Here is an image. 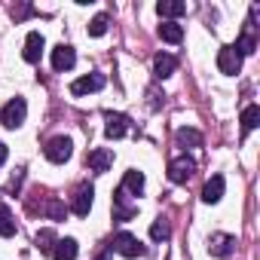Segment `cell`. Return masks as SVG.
I'll return each instance as SVG.
<instances>
[{
    "mask_svg": "<svg viewBox=\"0 0 260 260\" xmlns=\"http://www.w3.org/2000/svg\"><path fill=\"white\" fill-rule=\"evenodd\" d=\"M25 113H28V104H25V98H10L7 104H4V110H0V125H7V128H19L22 122H25Z\"/></svg>",
    "mask_w": 260,
    "mask_h": 260,
    "instance_id": "1",
    "label": "cell"
},
{
    "mask_svg": "<svg viewBox=\"0 0 260 260\" xmlns=\"http://www.w3.org/2000/svg\"><path fill=\"white\" fill-rule=\"evenodd\" d=\"M110 248H113L116 254H122V257H132V260L147 254V248H144L132 233H116V236H113V242H110Z\"/></svg>",
    "mask_w": 260,
    "mask_h": 260,
    "instance_id": "2",
    "label": "cell"
},
{
    "mask_svg": "<svg viewBox=\"0 0 260 260\" xmlns=\"http://www.w3.org/2000/svg\"><path fill=\"white\" fill-rule=\"evenodd\" d=\"M43 153H46V159H49V162H55V166H61V162H68V159H71V153H74V144H71V138H64V135H58V138H52V141H46V147H43Z\"/></svg>",
    "mask_w": 260,
    "mask_h": 260,
    "instance_id": "3",
    "label": "cell"
},
{
    "mask_svg": "<svg viewBox=\"0 0 260 260\" xmlns=\"http://www.w3.org/2000/svg\"><path fill=\"white\" fill-rule=\"evenodd\" d=\"M193 172H196V162L184 153V156H175L172 162H169V181L172 184H187L190 178H193Z\"/></svg>",
    "mask_w": 260,
    "mask_h": 260,
    "instance_id": "4",
    "label": "cell"
},
{
    "mask_svg": "<svg viewBox=\"0 0 260 260\" xmlns=\"http://www.w3.org/2000/svg\"><path fill=\"white\" fill-rule=\"evenodd\" d=\"M92 196H95L92 184H80V187H77L74 202H71V208H74L77 217H86V214H89V208H92Z\"/></svg>",
    "mask_w": 260,
    "mask_h": 260,
    "instance_id": "5",
    "label": "cell"
},
{
    "mask_svg": "<svg viewBox=\"0 0 260 260\" xmlns=\"http://www.w3.org/2000/svg\"><path fill=\"white\" fill-rule=\"evenodd\" d=\"M233 248H236V239H233L230 233H214V236L208 239V254H211V257H230Z\"/></svg>",
    "mask_w": 260,
    "mask_h": 260,
    "instance_id": "6",
    "label": "cell"
},
{
    "mask_svg": "<svg viewBox=\"0 0 260 260\" xmlns=\"http://www.w3.org/2000/svg\"><path fill=\"white\" fill-rule=\"evenodd\" d=\"M128 125H132V119H128L125 113H107V125H104V135H107L110 141H116V138H122V135L128 132Z\"/></svg>",
    "mask_w": 260,
    "mask_h": 260,
    "instance_id": "7",
    "label": "cell"
},
{
    "mask_svg": "<svg viewBox=\"0 0 260 260\" xmlns=\"http://www.w3.org/2000/svg\"><path fill=\"white\" fill-rule=\"evenodd\" d=\"M43 46H46V40H43V34L40 31H31L28 37H25V61L28 64H37L40 61V55H43Z\"/></svg>",
    "mask_w": 260,
    "mask_h": 260,
    "instance_id": "8",
    "label": "cell"
},
{
    "mask_svg": "<svg viewBox=\"0 0 260 260\" xmlns=\"http://www.w3.org/2000/svg\"><path fill=\"white\" fill-rule=\"evenodd\" d=\"M77 64V52H74V46H68V43H61V46H55L52 49V68L61 74V71H71Z\"/></svg>",
    "mask_w": 260,
    "mask_h": 260,
    "instance_id": "9",
    "label": "cell"
},
{
    "mask_svg": "<svg viewBox=\"0 0 260 260\" xmlns=\"http://www.w3.org/2000/svg\"><path fill=\"white\" fill-rule=\"evenodd\" d=\"M217 68H220V74H239V68H242V55L233 49V46H223L220 52H217Z\"/></svg>",
    "mask_w": 260,
    "mask_h": 260,
    "instance_id": "10",
    "label": "cell"
},
{
    "mask_svg": "<svg viewBox=\"0 0 260 260\" xmlns=\"http://www.w3.org/2000/svg\"><path fill=\"white\" fill-rule=\"evenodd\" d=\"M98 89H104V74H89V77H80L71 83V95H89Z\"/></svg>",
    "mask_w": 260,
    "mask_h": 260,
    "instance_id": "11",
    "label": "cell"
},
{
    "mask_svg": "<svg viewBox=\"0 0 260 260\" xmlns=\"http://www.w3.org/2000/svg\"><path fill=\"white\" fill-rule=\"evenodd\" d=\"M135 211H138V205H128V202H125V190L119 187V190L113 193V220H132Z\"/></svg>",
    "mask_w": 260,
    "mask_h": 260,
    "instance_id": "12",
    "label": "cell"
},
{
    "mask_svg": "<svg viewBox=\"0 0 260 260\" xmlns=\"http://www.w3.org/2000/svg\"><path fill=\"white\" fill-rule=\"evenodd\" d=\"M223 187H226L223 175H214V178H208V181H205V187H202V202H208V205L220 202V196H223Z\"/></svg>",
    "mask_w": 260,
    "mask_h": 260,
    "instance_id": "13",
    "label": "cell"
},
{
    "mask_svg": "<svg viewBox=\"0 0 260 260\" xmlns=\"http://www.w3.org/2000/svg\"><path fill=\"white\" fill-rule=\"evenodd\" d=\"M175 71H178V58H175V55L159 52V55L153 58V74H156V80H166V77H172Z\"/></svg>",
    "mask_w": 260,
    "mask_h": 260,
    "instance_id": "14",
    "label": "cell"
},
{
    "mask_svg": "<svg viewBox=\"0 0 260 260\" xmlns=\"http://www.w3.org/2000/svg\"><path fill=\"white\" fill-rule=\"evenodd\" d=\"M86 162H89V169H92V172H107V169L113 166V153H110V150H104V147H98V150H92V153H89V159H86Z\"/></svg>",
    "mask_w": 260,
    "mask_h": 260,
    "instance_id": "15",
    "label": "cell"
},
{
    "mask_svg": "<svg viewBox=\"0 0 260 260\" xmlns=\"http://www.w3.org/2000/svg\"><path fill=\"white\" fill-rule=\"evenodd\" d=\"M77 251H80L77 239H58L52 248V257L55 260H77Z\"/></svg>",
    "mask_w": 260,
    "mask_h": 260,
    "instance_id": "16",
    "label": "cell"
},
{
    "mask_svg": "<svg viewBox=\"0 0 260 260\" xmlns=\"http://www.w3.org/2000/svg\"><path fill=\"white\" fill-rule=\"evenodd\" d=\"M122 190H125V193L141 196V190H144V172H138V169L125 172V178H122Z\"/></svg>",
    "mask_w": 260,
    "mask_h": 260,
    "instance_id": "17",
    "label": "cell"
},
{
    "mask_svg": "<svg viewBox=\"0 0 260 260\" xmlns=\"http://www.w3.org/2000/svg\"><path fill=\"white\" fill-rule=\"evenodd\" d=\"M257 125H260V107L257 104H248L242 110V135H248L251 128H257Z\"/></svg>",
    "mask_w": 260,
    "mask_h": 260,
    "instance_id": "18",
    "label": "cell"
},
{
    "mask_svg": "<svg viewBox=\"0 0 260 260\" xmlns=\"http://www.w3.org/2000/svg\"><path fill=\"white\" fill-rule=\"evenodd\" d=\"M156 13L166 19H175V16L187 13V4H181V0H162V4H156Z\"/></svg>",
    "mask_w": 260,
    "mask_h": 260,
    "instance_id": "19",
    "label": "cell"
},
{
    "mask_svg": "<svg viewBox=\"0 0 260 260\" xmlns=\"http://www.w3.org/2000/svg\"><path fill=\"white\" fill-rule=\"evenodd\" d=\"M0 236H4V239L16 236V217H13V211L4 202H0Z\"/></svg>",
    "mask_w": 260,
    "mask_h": 260,
    "instance_id": "20",
    "label": "cell"
},
{
    "mask_svg": "<svg viewBox=\"0 0 260 260\" xmlns=\"http://www.w3.org/2000/svg\"><path fill=\"white\" fill-rule=\"evenodd\" d=\"M159 37H162L166 43H181V40H184V28L175 25V22H162V25H159Z\"/></svg>",
    "mask_w": 260,
    "mask_h": 260,
    "instance_id": "21",
    "label": "cell"
},
{
    "mask_svg": "<svg viewBox=\"0 0 260 260\" xmlns=\"http://www.w3.org/2000/svg\"><path fill=\"white\" fill-rule=\"evenodd\" d=\"M178 144L181 147H202V135L196 132V128H178Z\"/></svg>",
    "mask_w": 260,
    "mask_h": 260,
    "instance_id": "22",
    "label": "cell"
},
{
    "mask_svg": "<svg viewBox=\"0 0 260 260\" xmlns=\"http://www.w3.org/2000/svg\"><path fill=\"white\" fill-rule=\"evenodd\" d=\"M233 49H236L239 55H251V52L257 49V40H254V34H251V31H245V34L236 40V46H233Z\"/></svg>",
    "mask_w": 260,
    "mask_h": 260,
    "instance_id": "23",
    "label": "cell"
},
{
    "mask_svg": "<svg viewBox=\"0 0 260 260\" xmlns=\"http://www.w3.org/2000/svg\"><path fill=\"white\" fill-rule=\"evenodd\" d=\"M55 242H58V239H55L52 230H40V233H37V248H40V251H52Z\"/></svg>",
    "mask_w": 260,
    "mask_h": 260,
    "instance_id": "24",
    "label": "cell"
},
{
    "mask_svg": "<svg viewBox=\"0 0 260 260\" xmlns=\"http://www.w3.org/2000/svg\"><path fill=\"white\" fill-rule=\"evenodd\" d=\"M107 22H110V19H107L104 13H101V16H95V19L89 22V34H92V37H101V34L107 31Z\"/></svg>",
    "mask_w": 260,
    "mask_h": 260,
    "instance_id": "25",
    "label": "cell"
},
{
    "mask_svg": "<svg viewBox=\"0 0 260 260\" xmlns=\"http://www.w3.org/2000/svg\"><path fill=\"white\" fill-rule=\"evenodd\" d=\"M150 239H153V242H166V239H169V223H166V220H156V223L150 226Z\"/></svg>",
    "mask_w": 260,
    "mask_h": 260,
    "instance_id": "26",
    "label": "cell"
},
{
    "mask_svg": "<svg viewBox=\"0 0 260 260\" xmlns=\"http://www.w3.org/2000/svg\"><path fill=\"white\" fill-rule=\"evenodd\" d=\"M43 211H46V214H49L52 220H61V217H64V205H58L55 199H52V202H49V205H46Z\"/></svg>",
    "mask_w": 260,
    "mask_h": 260,
    "instance_id": "27",
    "label": "cell"
},
{
    "mask_svg": "<svg viewBox=\"0 0 260 260\" xmlns=\"http://www.w3.org/2000/svg\"><path fill=\"white\" fill-rule=\"evenodd\" d=\"M4 162H7V144L0 141V166H4Z\"/></svg>",
    "mask_w": 260,
    "mask_h": 260,
    "instance_id": "28",
    "label": "cell"
},
{
    "mask_svg": "<svg viewBox=\"0 0 260 260\" xmlns=\"http://www.w3.org/2000/svg\"><path fill=\"white\" fill-rule=\"evenodd\" d=\"M95 260H110V254H101V257H95Z\"/></svg>",
    "mask_w": 260,
    "mask_h": 260,
    "instance_id": "29",
    "label": "cell"
}]
</instances>
